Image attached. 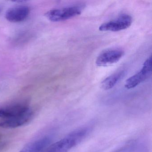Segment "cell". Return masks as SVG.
<instances>
[{
  "label": "cell",
  "instance_id": "cell-1",
  "mask_svg": "<svg viewBox=\"0 0 152 152\" xmlns=\"http://www.w3.org/2000/svg\"><path fill=\"white\" fill-rule=\"evenodd\" d=\"M89 131L88 128L74 131L60 140L47 147L41 152H68L86 137Z\"/></svg>",
  "mask_w": 152,
  "mask_h": 152
},
{
  "label": "cell",
  "instance_id": "cell-2",
  "mask_svg": "<svg viewBox=\"0 0 152 152\" xmlns=\"http://www.w3.org/2000/svg\"><path fill=\"white\" fill-rule=\"evenodd\" d=\"M85 8L83 4H78L62 8L50 10L45 14L46 17L52 22L65 21L80 15Z\"/></svg>",
  "mask_w": 152,
  "mask_h": 152
},
{
  "label": "cell",
  "instance_id": "cell-3",
  "mask_svg": "<svg viewBox=\"0 0 152 152\" xmlns=\"http://www.w3.org/2000/svg\"><path fill=\"white\" fill-rule=\"evenodd\" d=\"M152 73V57H149L143 64L140 71L129 78L125 82V87L127 89L133 88L141 83L147 80Z\"/></svg>",
  "mask_w": 152,
  "mask_h": 152
},
{
  "label": "cell",
  "instance_id": "cell-4",
  "mask_svg": "<svg viewBox=\"0 0 152 152\" xmlns=\"http://www.w3.org/2000/svg\"><path fill=\"white\" fill-rule=\"evenodd\" d=\"M132 22L131 16L122 15L115 19L102 24L99 29L101 31H119L129 27Z\"/></svg>",
  "mask_w": 152,
  "mask_h": 152
},
{
  "label": "cell",
  "instance_id": "cell-5",
  "mask_svg": "<svg viewBox=\"0 0 152 152\" xmlns=\"http://www.w3.org/2000/svg\"><path fill=\"white\" fill-rule=\"evenodd\" d=\"M33 116V112L29 109L19 115L8 118H0V127L5 129L17 128L28 123Z\"/></svg>",
  "mask_w": 152,
  "mask_h": 152
},
{
  "label": "cell",
  "instance_id": "cell-6",
  "mask_svg": "<svg viewBox=\"0 0 152 152\" xmlns=\"http://www.w3.org/2000/svg\"><path fill=\"white\" fill-rule=\"evenodd\" d=\"M124 52L117 49L103 51L97 58L96 64L98 66H106L115 64L122 57Z\"/></svg>",
  "mask_w": 152,
  "mask_h": 152
},
{
  "label": "cell",
  "instance_id": "cell-7",
  "mask_svg": "<svg viewBox=\"0 0 152 152\" xmlns=\"http://www.w3.org/2000/svg\"><path fill=\"white\" fill-rule=\"evenodd\" d=\"M30 10L26 6L11 8L6 12V18L12 23H20L26 20L29 16Z\"/></svg>",
  "mask_w": 152,
  "mask_h": 152
},
{
  "label": "cell",
  "instance_id": "cell-8",
  "mask_svg": "<svg viewBox=\"0 0 152 152\" xmlns=\"http://www.w3.org/2000/svg\"><path fill=\"white\" fill-rule=\"evenodd\" d=\"M30 109L25 104H16L0 108V118H8L19 115Z\"/></svg>",
  "mask_w": 152,
  "mask_h": 152
},
{
  "label": "cell",
  "instance_id": "cell-9",
  "mask_svg": "<svg viewBox=\"0 0 152 152\" xmlns=\"http://www.w3.org/2000/svg\"><path fill=\"white\" fill-rule=\"evenodd\" d=\"M51 141L50 137H44L30 142L19 152H41Z\"/></svg>",
  "mask_w": 152,
  "mask_h": 152
},
{
  "label": "cell",
  "instance_id": "cell-10",
  "mask_svg": "<svg viewBox=\"0 0 152 152\" xmlns=\"http://www.w3.org/2000/svg\"><path fill=\"white\" fill-rule=\"evenodd\" d=\"M124 74L125 72L123 70L115 73L106 78L101 82V87L105 90L111 89L123 78Z\"/></svg>",
  "mask_w": 152,
  "mask_h": 152
}]
</instances>
